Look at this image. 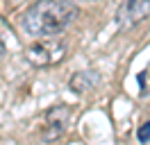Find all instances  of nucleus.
<instances>
[{
	"label": "nucleus",
	"instance_id": "f257e3e1",
	"mask_svg": "<svg viewBox=\"0 0 150 145\" xmlns=\"http://www.w3.org/2000/svg\"><path fill=\"white\" fill-rule=\"evenodd\" d=\"M80 16L71 0H37L23 14V30L37 39H52Z\"/></svg>",
	"mask_w": 150,
	"mask_h": 145
},
{
	"label": "nucleus",
	"instance_id": "f03ea898",
	"mask_svg": "<svg viewBox=\"0 0 150 145\" xmlns=\"http://www.w3.org/2000/svg\"><path fill=\"white\" fill-rule=\"evenodd\" d=\"M66 57V43L59 39H39L25 50V59L34 68H50Z\"/></svg>",
	"mask_w": 150,
	"mask_h": 145
},
{
	"label": "nucleus",
	"instance_id": "7ed1b4c3",
	"mask_svg": "<svg viewBox=\"0 0 150 145\" xmlns=\"http://www.w3.org/2000/svg\"><path fill=\"white\" fill-rule=\"evenodd\" d=\"M68 122H71V107H66V104L50 107L46 113H43L41 138H43L46 143H55V141H59V138L66 134Z\"/></svg>",
	"mask_w": 150,
	"mask_h": 145
},
{
	"label": "nucleus",
	"instance_id": "20e7f679",
	"mask_svg": "<svg viewBox=\"0 0 150 145\" xmlns=\"http://www.w3.org/2000/svg\"><path fill=\"white\" fill-rule=\"evenodd\" d=\"M150 18V0H125L116 14V23L121 30H130Z\"/></svg>",
	"mask_w": 150,
	"mask_h": 145
},
{
	"label": "nucleus",
	"instance_id": "39448f33",
	"mask_svg": "<svg viewBox=\"0 0 150 145\" xmlns=\"http://www.w3.org/2000/svg\"><path fill=\"white\" fill-rule=\"evenodd\" d=\"M98 86H100V75L96 70H80L68 80V89L75 95H84V93L98 89Z\"/></svg>",
	"mask_w": 150,
	"mask_h": 145
},
{
	"label": "nucleus",
	"instance_id": "423d86ee",
	"mask_svg": "<svg viewBox=\"0 0 150 145\" xmlns=\"http://www.w3.org/2000/svg\"><path fill=\"white\" fill-rule=\"evenodd\" d=\"M137 138H139V143H150V122H143V125L139 127Z\"/></svg>",
	"mask_w": 150,
	"mask_h": 145
},
{
	"label": "nucleus",
	"instance_id": "0eeeda50",
	"mask_svg": "<svg viewBox=\"0 0 150 145\" xmlns=\"http://www.w3.org/2000/svg\"><path fill=\"white\" fill-rule=\"evenodd\" d=\"M2 54H5V45L0 43V57H2Z\"/></svg>",
	"mask_w": 150,
	"mask_h": 145
},
{
	"label": "nucleus",
	"instance_id": "6e6552de",
	"mask_svg": "<svg viewBox=\"0 0 150 145\" xmlns=\"http://www.w3.org/2000/svg\"><path fill=\"white\" fill-rule=\"evenodd\" d=\"M82 2H91V0H82Z\"/></svg>",
	"mask_w": 150,
	"mask_h": 145
}]
</instances>
